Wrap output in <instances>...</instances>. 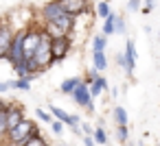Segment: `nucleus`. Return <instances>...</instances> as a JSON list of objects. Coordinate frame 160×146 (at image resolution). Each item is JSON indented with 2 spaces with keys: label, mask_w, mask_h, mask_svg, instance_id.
<instances>
[{
  "label": "nucleus",
  "mask_w": 160,
  "mask_h": 146,
  "mask_svg": "<svg viewBox=\"0 0 160 146\" xmlns=\"http://www.w3.org/2000/svg\"><path fill=\"white\" fill-rule=\"evenodd\" d=\"M153 7H156V0H145V5H140V11L147 16V13L153 11Z\"/></svg>",
  "instance_id": "nucleus-26"
},
{
  "label": "nucleus",
  "mask_w": 160,
  "mask_h": 146,
  "mask_svg": "<svg viewBox=\"0 0 160 146\" xmlns=\"http://www.w3.org/2000/svg\"><path fill=\"white\" fill-rule=\"evenodd\" d=\"M79 122H81V118H79L77 113H70V116H68V122H66V124H68L70 129H75V126H79Z\"/></svg>",
  "instance_id": "nucleus-27"
},
{
  "label": "nucleus",
  "mask_w": 160,
  "mask_h": 146,
  "mask_svg": "<svg viewBox=\"0 0 160 146\" xmlns=\"http://www.w3.org/2000/svg\"><path fill=\"white\" fill-rule=\"evenodd\" d=\"M68 96H72V100H75V103H77L79 107H83L86 111H90V113L94 111V98L90 96L88 83H86L83 79H81V81H79L77 85H75V89H72V92H70Z\"/></svg>",
  "instance_id": "nucleus-4"
},
{
  "label": "nucleus",
  "mask_w": 160,
  "mask_h": 146,
  "mask_svg": "<svg viewBox=\"0 0 160 146\" xmlns=\"http://www.w3.org/2000/svg\"><path fill=\"white\" fill-rule=\"evenodd\" d=\"M5 105H7V103H5V100H2V98H0V109H2V107H5Z\"/></svg>",
  "instance_id": "nucleus-31"
},
{
  "label": "nucleus",
  "mask_w": 160,
  "mask_h": 146,
  "mask_svg": "<svg viewBox=\"0 0 160 146\" xmlns=\"http://www.w3.org/2000/svg\"><path fill=\"white\" fill-rule=\"evenodd\" d=\"M112 118H114L116 124H127V122H129V116H127L125 107H118V105L112 109Z\"/></svg>",
  "instance_id": "nucleus-14"
},
{
  "label": "nucleus",
  "mask_w": 160,
  "mask_h": 146,
  "mask_svg": "<svg viewBox=\"0 0 160 146\" xmlns=\"http://www.w3.org/2000/svg\"><path fill=\"white\" fill-rule=\"evenodd\" d=\"M140 5H142V0H127V11L136 13V11H140Z\"/></svg>",
  "instance_id": "nucleus-25"
},
{
  "label": "nucleus",
  "mask_w": 160,
  "mask_h": 146,
  "mask_svg": "<svg viewBox=\"0 0 160 146\" xmlns=\"http://www.w3.org/2000/svg\"><path fill=\"white\" fill-rule=\"evenodd\" d=\"M57 2L62 5V9H64L66 13L79 18L81 13L88 11V2H90V0H57Z\"/></svg>",
  "instance_id": "nucleus-7"
},
{
  "label": "nucleus",
  "mask_w": 160,
  "mask_h": 146,
  "mask_svg": "<svg viewBox=\"0 0 160 146\" xmlns=\"http://www.w3.org/2000/svg\"><path fill=\"white\" fill-rule=\"evenodd\" d=\"M40 18H42V29L55 37V35H70V31L75 29V16L66 13L62 9V5L57 0H48L40 7Z\"/></svg>",
  "instance_id": "nucleus-1"
},
{
  "label": "nucleus",
  "mask_w": 160,
  "mask_h": 146,
  "mask_svg": "<svg viewBox=\"0 0 160 146\" xmlns=\"http://www.w3.org/2000/svg\"><path fill=\"white\" fill-rule=\"evenodd\" d=\"M33 61L38 63L40 70H46V68L53 66V61H51V35L44 29H42V35H40V44L33 52Z\"/></svg>",
  "instance_id": "nucleus-3"
},
{
  "label": "nucleus",
  "mask_w": 160,
  "mask_h": 146,
  "mask_svg": "<svg viewBox=\"0 0 160 146\" xmlns=\"http://www.w3.org/2000/svg\"><path fill=\"white\" fill-rule=\"evenodd\" d=\"M48 109H51V111H48V113H51V118H55V120H59V122H64V124L68 122V116H70L68 111H64L62 107H55V105H51Z\"/></svg>",
  "instance_id": "nucleus-18"
},
{
  "label": "nucleus",
  "mask_w": 160,
  "mask_h": 146,
  "mask_svg": "<svg viewBox=\"0 0 160 146\" xmlns=\"http://www.w3.org/2000/svg\"><path fill=\"white\" fill-rule=\"evenodd\" d=\"M79 81H81L79 76H68V79H64V81H62V85H59V92H62V94H70Z\"/></svg>",
  "instance_id": "nucleus-15"
},
{
  "label": "nucleus",
  "mask_w": 160,
  "mask_h": 146,
  "mask_svg": "<svg viewBox=\"0 0 160 146\" xmlns=\"http://www.w3.org/2000/svg\"><path fill=\"white\" fill-rule=\"evenodd\" d=\"M83 146H97L94 139H92V135H83Z\"/></svg>",
  "instance_id": "nucleus-29"
},
{
  "label": "nucleus",
  "mask_w": 160,
  "mask_h": 146,
  "mask_svg": "<svg viewBox=\"0 0 160 146\" xmlns=\"http://www.w3.org/2000/svg\"><path fill=\"white\" fill-rule=\"evenodd\" d=\"M59 146H68V144H66V142H62V144H59Z\"/></svg>",
  "instance_id": "nucleus-33"
},
{
  "label": "nucleus",
  "mask_w": 160,
  "mask_h": 146,
  "mask_svg": "<svg viewBox=\"0 0 160 146\" xmlns=\"http://www.w3.org/2000/svg\"><path fill=\"white\" fill-rule=\"evenodd\" d=\"M125 57H127V61H129L132 66H136L138 52H136V44H134L132 39H127V44H125Z\"/></svg>",
  "instance_id": "nucleus-17"
},
{
  "label": "nucleus",
  "mask_w": 160,
  "mask_h": 146,
  "mask_svg": "<svg viewBox=\"0 0 160 146\" xmlns=\"http://www.w3.org/2000/svg\"><path fill=\"white\" fill-rule=\"evenodd\" d=\"M48 124H51V131H53L55 135H62V133H64V122H59V120H55V118H53Z\"/></svg>",
  "instance_id": "nucleus-23"
},
{
  "label": "nucleus",
  "mask_w": 160,
  "mask_h": 146,
  "mask_svg": "<svg viewBox=\"0 0 160 146\" xmlns=\"http://www.w3.org/2000/svg\"><path fill=\"white\" fill-rule=\"evenodd\" d=\"M112 11V7H110V2H108V0H101V2H97V16L103 20L108 13Z\"/></svg>",
  "instance_id": "nucleus-21"
},
{
  "label": "nucleus",
  "mask_w": 160,
  "mask_h": 146,
  "mask_svg": "<svg viewBox=\"0 0 160 146\" xmlns=\"http://www.w3.org/2000/svg\"><path fill=\"white\" fill-rule=\"evenodd\" d=\"M13 26H11V20H0V59H5L7 50H9V44L13 39Z\"/></svg>",
  "instance_id": "nucleus-6"
},
{
  "label": "nucleus",
  "mask_w": 160,
  "mask_h": 146,
  "mask_svg": "<svg viewBox=\"0 0 160 146\" xmlns=\"http://www.w3.org/2000/svg\"><path fill=\"white\" fill-rule=\"evenodd\" d=\"M9 89H18V92H29L31 89V81L29 79H13V81H7Z\"/></svg>",
  "instance_id": "nucleus-12"
},
{
  "label": "nucleus",
  "mask_w": 160,
  "mask_h": 146,
  "mask_svg": "<svg viewBox=\"0 0 160 146\" xmlns=\"http://www.w3.org/2000/svg\"><path fill=\"white\" fill-rule=\"evenodd\" d=\"M88 89H90V96H92V98H97V96H101V94L108 89V81L99 74V76H94V79L88 83Z\"/></svg>",
  "instance_id": "nucleus-8"
},
{
  "label": "nucleus",
  "mask_w": 160,
  "mask_h": 146,
  "mask_svg": "<svg viewBox=\"0 0 160 146\" xmlns=\"http://www.w3.org/2000/svg\"><path fill=\"white\" fill-rule=\"evenodd\" d=\"M70 48H72L70 35H55V37H51V61H53V66L62 63L68 57Z\"/></svg>",
  "instance_id": "nucleus-2"
},
{
  "label": "nucleus",
  "mask_w": 160,
  "mask_h": 146,
  "mask_svg": "<svg viewBox=\"0 0 160 146\" xmlns=\"http://www.w3.org/2000/svg\"><path fill=\"white\" fill-rule=\"evenodd\" d=\"M114 11H110L105 18H103V29H101V33L105 35V37H110V35H114Z\"/></svg>",
  "instance_id": "nucleus-10"
},
{
  "label": "nucleus",
  "mask_w": 160,
  "mask_h": 146,
  "mask_svg": "<svg viewBox=\"0 0 160 146\" xmlns=\"http://www.w3.org/2000/svg\"><path fill=\"white\" fill-rule=\"evenodd\" d=\"M108 48V37L101 33V35H94L92 37V50H105Z\"/></svg>",
  "instance_id": "nucleus-20"
},
{
  "label": "nucleus",
  "mask_w": 160,
  "mask_h": 146,
  "mask_svg": "<svg viewBox=\"0 0 160 146\" xmlns=\"http://www.w3.org/2000/svg\"><path fill=\"white\" fill-rule=\"evenodd\" d=\"M92 66L99 72L108 70V55H105V50H92Z\"/></svg>",
  "instance_id": "nucleus-9"
},
{
  "label": "nucleus",
  "mask_w": 160,
  "mask_h": 146,
  "mask_svg": "<svg viewBox=\"0 0 160 146\" xmlns=\"http://www.w3.org/2000/svg\"><path fill=\"white\" fill-rule=\"evenodd\" d=\"M22 39H24V29L13 31V39H11L9 50H7V55H5V59H7L9 63H16V61L22 59Z\"/></svg>",
  "instance_id": "nucleus-5"
},
{
  "label": "nucleus",
  "mask_w": 160,
  "mask_h": 146,
  "mask_svg": "<svg viewBox=\"0 0 160 146\" xmlns=\"http://www.w3.org/2000/svg\"><path fill=\"white\" fill-rule=\"evenodd\" d=\"M35 116H38L42 122H46V124L53 120V118H51V113H48V111H44V109H40V107H35Z\"/></svg>",
  "instance_id": "nucleus-24"
},
{
  "label": "nucleus",
  "mask_w": 160,
  "mask_h": 146,
  "mask_svg": "<svg viewBox=\"0 0 160 146\" xmlns=\"http://www.w3.org/2000/svg\"><path fill=\"white\" fill-rule=\"evenodd\" d=\"M114 61H116V63H118V66H121V68H123V70H125V72L129 74V76L134 74V70H136V66H132V63L127 61V57H125V52H116V55H114Z\"/></svg>",
  "instance_id": "nucleus-11"
},
{
  "label": "nucleus",
  "mask_w": 160,
  "mask_h": 146,
  "mask_svg": "<svg viewBox=\"0 0 160 146\" xmlns=\"http://www.w3.org/2000/svg\"><path fill=\"white\" fill-rule=\"evenodd\" d=\"M9 89V85H7V81H0V94H2V92H7Z\"/></svg>",
  "instance_id": "nucleus-30"
},
{
  "label": "nucleus",
  "mask_w": 160,
  "mask_h": 146,
  "mask_svg": "<svg viewBox=\"0 0 160 146\" xmlns=\"http://www.w3.org/2000/svg\"><path fill=\"white\" fill-rule=\"evenodd\" d=\"M129 139V129L127 124H116V142L118 144H125Z\"/></svg>",
  "instance_id": "nucleus-19"
},
{
  "label": "nucleus",
  "mask_w": 160,
  "mask_h": 146,
  "mask_svg": "<svg viewBox=\"0 0 160 146\" xmlns=\"http://www.w3.org/2000/svg\"><path fill=\"white\" fill-rule=\"evenodd\" d=\"M138 146H145V144H142V139H140V142H138Z\"/></svg>",
  "instance_id": "nucleus-32"
},
{
  "label": "nucleus",
  "mask_w": 160,
  "mask_h": 146,
  "mask_svg": "<svg viewBox=\"0 0 160 146\" xmlns=\"http://www.w3.org/2000/svg\"><path fill=\"white\" fill-rule=\"evenodd\" d=\"M92 139H94V144H108V133L103 129V122H99L92 129Z\"/></svg>",
  "instance_id": "nucleus-13"
},
{
  "label": "nucleus",
  "mask_w": 160,
  "mask_h": 146,
  "mask_svg": "<svg viewBox=\"0 0 160 146\" xmlns=\"http://www.w3.org/2000/svg\"><path fill=\"white\" fill-rule=\"evenodd\" d=\"M125 31H127L125 20H123L121 16H114V33H116V35H125Z\"/></svg>",
  "instance_id": "nucleus-22"
},
{
  "label": "nucleus",
  "mask_w": 160,
  "mask_h": 146,
  "mask_svg": "<svg viewBox=\"0 0 160 146\" xmlns=\"http://www.w3.org/2000/svg\"><path fill=\"white\" fill-rule=\"evenodd\" d=\"M92 129H94V126H90L88 122H79V131H81V135H92Z\"/></svg>",
  "instance_id": "nucleus-28"
},
{
  "label": "nucleus",
  "mask_w": 160,
  "mask_h": 146,
  "mask_svg": "<svg viewBox=\"0 0 160 146\" xmlns=\"http://www.w3.org/2000/svg\"><path fill=\"white\" fill-rule=\"evenodd\" d=\"M24 146H51V144L46 142V137H44L40 131H35V133H33V135L24 142Z\"/></svg>",
  "instance_id": "nucleus-16"
}]
</instances>
